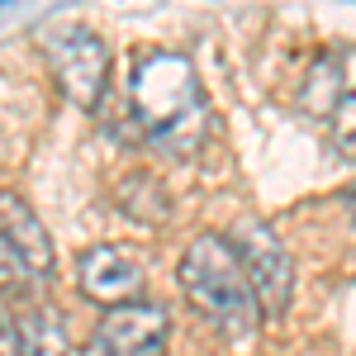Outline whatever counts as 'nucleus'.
<instances>
[{"label": "nucleus", "instance_id": "nucleus-1", "mask_svg": "<svg viewBox=\"0 0 356 356\" xmlns=\"http://www.w3.org/2000/svg\"><path fill=\"white\" fill-rule=\"evenodd\" d=\"M129 110H134L138 138L152 143L166 157H191L204 143L209 105L186 53H143L129 72Z\"/></svg>", "mask_w": 356, "mask_h": 356}, {"label": "nucleus", "instance_id": "nucleus-2", "mask_svg": "<svg viewBox=\"0 0 356 356\" xmlns=\"http://www.w3.org/2000/svg\"><path fill=\"white\" fill-rule=\"evenodd\" d=\"M181 285H186L191 304L219 332L238 337V342L257 337V328H261V304L252 295V285H247V275H243V261L233 257L228 238H219V233L195 238L191 252L181 257Z\"/></svg>", "mask_w": 356, "mask_h": 356}, {"label": "nucleus", "instance_id": "nucleus-3", "mask_svg": "<svg viewBox=\"0 0 356 356\" xmlns=\"http://www.w3.org/2000/svg\"><path fill=\"white\" fill-rule=\"evenodd\" d=\"M43 53H48V67H53L57 90L81 105V110H95L105 100V81H110V48L95 29L86 24H57L43 33Z\"/></svg>", "mask_w": 356, "mask_h": 356}, {"label": "nucleus", "instance_id": "nucleus-4", "mask_svg": "<svg viewBox=\"0 0 356 356\" xmlns=\"http://www.w3.org/2000/svg\"><path fill=\"white\" fill-rule=\"evenodd\" d=\"M228 247L243 261V275L252 285V295H257V304H261V314L266 318H285L290 300H295V266H290V252L280 243V233L261 219H243L233 228Z\"/></svg>", "mask_w": 356, "mask_h": 356}, {"label": "nucleus", "instance_id": "nucleus-5", "mask_svg": "<svg viewBox=\"0 0 356 356\" xmlns=\"http://www.w3.org/2000/svg\"><path fill=\"white\" fill-rule=\"evenodd\" d=\"M166 328H171V318L162 304H119L90 332L86 356H157L166 342Z\"/></svg>", "mask_w": 356, "mask_h": 356}, {"label": "nucleus", "instance_id": "nucleus-6", "mask_svg": "<svg viewBox=\"0 0 356 356\" xmlns=\"http://www.w3.org/2000/svg\"><path fill=\"white\" fill-rule=\"evenodd\" d=\"M0 356H67V323L48 304H0Z\"/></svg>", "mask_w": 356, "mask_h": 356}, {"label": "nucleus", "instance_id": "nucleus-7", "mask_svg": "<svg viewBox=\"0 0 356 356\" xmlns=\"http://www.w3.org/2000/svg\"><path fill=\"white\" fill-rule=\"evenodd\" d=\"M76 285H81L86 300L119 309V304H134L143 290V261L129 257L124 247H90L76 266Z\"/></svg>", "mask_w": 356, "mask_h": 356}, {"label": "nucleus", "instance_id": "nucleus-8", "mask_svg": "<svg viewBox=\"0 0 356 356\" xmlns=\"http://www.w3.org/2000/svg\"><path fill=\"white\" fill-rule=\"evenodd\" d=\"M0 243L33 271V280H48L53 275V243H48L38 214L15 191H0Z\"/></svg>", "mask_w": 356, "mask_h": 356}, {"label": "nucleus", "instance_id": "nucleus-9", "mask_svg": "<svg viewBox=\"0 0 356 356\" xmlns=\"http://www.w3.org/2000/svg\"><path fill=\"white\" fill-rule=\"evenodd\" d=\"M119 204H124L138 223H162L166 219V195L152 176H129V181L119 186Z\"/></svg>", "mask_w": 356, "mask_h": 356}, {"label": "nucleus", "instance_id": "nucleus-10", "mask_svg": "<svg viewBox=\"0 0 356 356\" xmlns=\"http://www.w3.org/2000/svg\"><path fill=\"white\" fill-rule=\"evenodd\" d=\"M332 147H337V157L356 162V86L342 90V100L332 110Z\"/></svg>", "mask_w": 356, "mask_h": 356}, {"label": "nucleus", "instance_id": "nucleus-11", "mask_svg": "<svg viewBox=\"0 0 356 356\" xmlns=\"http://www.w3.org/2000/svg\"><path fill=\"white\" fill-rule=\"evenodd\" d=\"M29 285H33V271L0 243V295H29Z\"/></svg>", "mask_w": 356, "mask_h": 356}]
</instances>
